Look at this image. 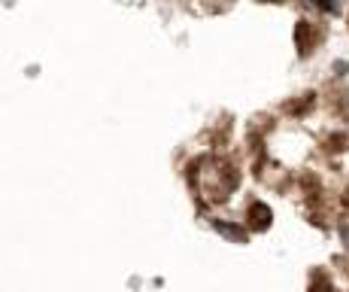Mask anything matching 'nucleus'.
I'll use <instances>...</instances> for the list:
<instances>
[{
	"instance_id": "f257e3e1",
	"label": "nucleus",
	"mask_w": 349,
	"mask_h": 292,
	"mask_svg": "<svg viewBox=\"0 0 349 292\" xmlns=\"http://www.w3.org/2000/svg\"><path fill=\"white\" fill-rule=\"evenodd\" d=\"M216 228H219L222 234H228V238H234V240H240V244L246 240V234H243L240 228H234V226H225V222H216Z\"/></svg>"
}]
</instances>
